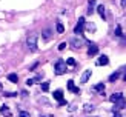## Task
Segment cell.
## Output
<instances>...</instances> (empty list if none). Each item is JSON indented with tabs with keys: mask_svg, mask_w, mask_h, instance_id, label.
I'll use <instances>...</instances> for the list:
<instances>
[{
	"mask_svg": "<svg viewBox=\"0 0 126 117\" xmlns=\"http://www.w3.org/2000/svg\"><path fill=\"white\" fill-rule=\"evenodd\" d=\"M68 89L75 92V94H79V92H80V88H75V86H74V80H69V82H68Z\"/></svg>",
	"mask_w": 126,
	"mask_h": 117,
	"instance_id": "cell-7",
	"label": "cell"
},
{
	"mask_svg": "<svg viewBox=\"0 0 126 117\" xmlns=\"http://www.w3.org/2000/svg\"><path fill=\"white\" fill-rule=\"evenodd\" d=\"M122 99H123V94H122V92H114V94L109 97V100H111L112 103H117L118 100H122Z\"/></svg>",
	"mask_w": 126,
	"mask_h": 117,
	"instance_id": "cell-5",
	"label": "cell"
},
{
	"mask_svg": "<svg viewBox=\"0 0 126 117\" xmlns=\"http://www.w3.org/2000/svg\"><path fill=\"white\" fill-rule=\"evenodd\" d=\"M5 96H6V97H14V96H17V94H14V92H5Z\"/></svg>",
	"mask_w": 126,
	"mask_h": 117,
	"instance_id": "cell-24",
	"label": "cell"
},
{
	"mask_svg": "<svg viewBox=\"0 0 126 117\" xmlns=\"http://www.w3.org/2000/svg\"><path fill=\"white\" fill-rule=\"evenodd\" d=\"M54 69H55V74H57V76H62V74H65V72L68 71L66 62H65V60H57V62H55Z\"/></svg>",
	"mask_w": 126,
	"mask_h": 117,
	"instance_id": "cell-1",
	"label": "cell"
},
{
	"mask_svg": "<svg viewBox=\"0 0 126 117\" xmlns=\"http://www.w3.org/2000/svg\"><path fill=\"white\" fill-rule=\"evenodd\" d=\"M18 117H29V113H26V111H20V113H18Z\"/></svg>",
	"mask_w": 126,
	"mask_h": 117,
	"instance_id": "cell-21",
	"label": "cell"
},
{
	"mask_svg": "<svg viewBox=\"0 0 126 117\" xmlns=\"http://www.w3.org/2000/svg\"><path fill=\"white\" fill-rule=\"evenodd\" d=\"M42 91H43V92L49 91V82H43V83H42Z\"/></svg>",
	"mask_w": 126,
	"mask_h": 117,
	"instance_id": "cell-18",
	"label": "cell"
},
{
	"mask_svg": "<svg viewBox=\"0 0 126 117\" xmlns=\"http://www.w3.org/2000/svg\"><path fill=\"white\" fill-rule=\"evenodd\" d=\"M83 26H85V25H80V23H77V25H75V28H74V34H77V35L83 34Z\"/></svg>",
	"mask_w": 126,
	"mask_h": 117,
	"instance_id": "cell-10",
	"label": "cell"
},
{
	"mask_svg": "<svg viewBox=\"0 0 126 117\" xmlns=\"http://www.w3.org/2000/svg\"><path fill=\"white\" fill-rule=\"evenodd\" d=\"M92 76V72L89 71V69H88V71H85L83 74H81V79H80V83H86L88 82V80H89V77Z\"/></svg>",
	"mask_w": 126,
	"mask_h": 117,
	"instance_id": "cell-6",
	"label": "cell"
},
{
	"mask_svg": "<svg viewBox=\"0 0 126 117\" xmlns=\"http://www.w3.org/2000/svg\"><path fill=\"white\" fill-rule=\"evenodd\" d=\"M66 65H69V66H74L75 65V60L71 57V59H66Z\"/></svg>",
	"mask_w": 126,
	"mask_h": 117,
	"instance_id": "cell-20",
	"label": "cell"
},
{
	"mask_svg": "<svg viewBox=\"0 0 126 117\" xmlns=\"http://www.w3.org/2000/svg\"><path fill=\"white\" fill-rule=\"evenodd\" d=\"M43 35H45V39H49V31H45V34H43Z\"/></svg>",
	"mask_w": 126,
	"mask_h": 117,
	"instance_id": "cell-26",
	"label": "cell"
},
{
	"mask_svg": "<svg viewBox=\"0 0 126 117\" xmlns=\"http://www.w3.org/2000/svg\"><path fill=\"white\" fill-rule=\"evenodd\" d=\"M109 63V59H108V55H100L98 60H97V65L98 66H106Z\"/></svg>",
	"mask_w": 126,
	"mask_h": 117,
	"instance_id": "cell-4",
	"label": "cell"
},
{
	"mask_svg": "<svg viewBox=\"0 0 126 117\" xmlns=\"http://www.w3.org/2000/svg\"><path fill=\"white\" fill-rule=\"evenodd\" d=\"M94 6H95V0H89V8H88V14H92L94 11Z\"/></svg>",
	"mask_w": 126,
	"mask_h": 117,
	"instance_id": "cell-13",
	"label": "cell"
},
{
	"mask_svg": "<svg viewBox=\"0 0 126 117\" xmlns=\"http://www.w3.org/2000/svg\"><path fill=\"white\" fill-rule=\"evenodd\" d=\"M98 52V46L97 45H91L89 48H88V54H89V55H95Z\"/></svg>",
	"mask_w": 126,
	"mask_h": 117,
	"instance_id": "cell-9",
	"label": "cell"
},
{
	"mask_svg": "<svg viewBox=\"0 0 126 117\" xmlns=\"http://www.w3.org/2000/svg\"><path fill=\"white\" fill-rule=\"evenodd\" d=\"M115 35L117 37H122L123 34H122V28H120V25H117V28H115Z\"/></svg>",
	"mask_w": 126,
	"mask_h": 117,
	"instance_id": "cell-19",
	"label": "cell"
},
{
	"mask_svg": "<svg viewBox=\"0 0 126 117\" xmlns=\"http://www.w3.org/2000/svg\"><path fill=\"white\" fill-rule=\"evenodd\" d=\"M55 29H57V33H59V34H62L63 31H65V26H63L62 23H57V25H55Z\"/></svg>",
	"mask_w": 126,
	"mask_h": 117,
	"instance_id": "cell-17",
	"label": "cell"
},
{
	"mask_svg": "<svg viewBox=\"0 0 126 117\" xmlns=\"http://www.w3.org/2000/svg\"><path fill=\"white\" fill-rule=\"evenodd\" d=\"M26 45H28V48L31 49V51H37V35L35 34H32V35L28 37Z\"/></svg>",
	"mask_w": 126,
	"mask_h": 117,
	"instance_id": "cell-2",
	"label": "cell"
},
{
	"mask_svg": "<svg viewBox=\"0 0 126 117\" xmlns=\"http://www.w3.org/2000/svg\"><path fill=\"white\" fill-rule=\"evenodd\" d=\"M92 109H94L92 105H89V103H86V105H85V111H92Z\"/></svg>",
	"mask_w": 126,
	"mask_h": 117,
	"instance_id": "cell-22",
	"label": "cell"
},
{
	"mask_svg": "<svg viewBox=\"0 0 126 117\" xmlns=\"http://www.w3.org/2000/svg\"><path fill=\"white\" fill-rule=\"evenodd\" d=\"M83 40H81V39H77V37H75V39H72L71 40V46L74 48V49H80L81 46H83Z\"/></svg>",
	"mask_w": 126,
	"mask_h": 117,
	"instance_id": "cell-3",
	"label": "cell"
},
{
	"mask_svg": "<svg viewBox=\"0 0 126 117\" xmlns=\"http://www.w3.org/2000/svg\"><path fill=\"white\" fill-rule=\"evenodd\" d=\"M123 80H125V82H126V74H125V76H123Z\"/></svg>",
	"mask_w": 126,
	"mask_h": 117,
	"instance_id": "cell-29",
	"label": "cell"
},
{
	"mask_svg": "<svg viewBox=\"0 0 126 117\" xmlns=\"http://www.w3.org/2000/svg\"><path fill=\"white\" fill-rule=\"evenodd\" d=\"M94 91H97V92H105V83H97L95 86H94Z\"/></svg>",
	"mask_w": 126,
	"mask_h": 117,
	"instance_id": "cell-12",
	"label": "cell"
},
{
	"mask_svg": "<svg viewBox=\"0 0 126 117\" xmlns=\"http://www.w3.org/2000/svg\"><path fill=\"white\" fill-rule=\"evenodd\" d=\"M118 77H120V72H114V74H111V76H109V82H115Z\"/></svg>",
	"mask_w": 126,
	"mask_h": 117,
	"instance_id": "cell-16",
	"label": "cell"
},
{
	"mask_svg": "<svg viewBox=\"0 0 126 117\" xmlns=\"http://www.w3.org/2000/svg\"><path fill=\"white\" fill-rule=\"evenodd\" d=\"M122 6H123V8H126V0H122Z\"/></svg>",
	"mask_w": 126,
	"mask_h": 117,
	"instance_id": "cell-28",
	"label": "cell"
},
{
	"mask_svg": "<svg viewBox=\"0 0 126 117\" xmlns=\"http://www.w3.org/2000/svg\"><path fill=\"white\" fill-rule=\"evenodd\" d=\"M114 117H123V116L118 113V111H114Z\"/></svg>",
	"mask_w": 126,
	"mask_h": 117,
	"instance_id": "cell-25",
	"label": "cell"
},
{
	"mask_svg": "<svg viewBox=\"0 0 126 117\" xmlns=\"http://www.w3.org/2000/svg\"><path fill=\"white\" fill-rule=\"evenodd\" d=\"M0 113L3 114V117H11V111H9V108L6 106V105H3V106L0 108Z\"/></svg>",
	"mask_w": 126,
	"mask_h": 117,
	"instance_id": "cell-8",
	"label": "cell"
},
{
	"mask_svg": "<svg viewBox=\"0 0 126 117\" xmlns=\"http://www.w3.org/2000/svg\"><path fill=\"white\" fill-rule=\"evenodd\" d=\"M65 48H66V43H60V45H59V49H60V51H63Z\"/></svg>",
	"mask_w": 126,
	"mask_h": 117,
	"instance_id": "cell-23",
	"label": "cell"
},
{
	"mask_svg": "<svg viewBox=\"0 0 126 117\" xmlns=\"http://www.w3.org/2000/svg\"><path fill=\"white\" fill-rule=\"evenodd\" d=\"M8 80H9V82L17 83L18 82V76H17V74H8Z\"/></svg>",
	"mask_w": 126,
	"mask_h": 117,
	"instance_id": "cell-15",
	"label": "cell"
},
{
	"mask_svg": "<svg viewBox=\"0 0 126 117\" xmlns=\"http://www.w3.org/2000/svg\"><path fill=\"white\" fill-rule=\"evenodd\" d=\"M97 12L100 14V17H102V18H105V6L103 5H98L97 6Z\"/></svg>",
	"mask_w": 126,
	"mask_h": 117,
	"instance_id": "cell-14",
	"label": "cell"
},
{
	"mask_svg": "<svg viewBox=\"0 0 126 117\" xmlns=\"http://www.w3.org/2000/svg\"><path fill=\"white\" fill-rule=\"evenodd\" d=\"M63 105H66V102H65V100H60V102H59V106H63Z\"/></svg>",
	"mask_w": 126,
	"mask_h": 117,
	"instance_id": "cell-27",
	"label": "cell"
},
{
	"mask_svg": "<svg viewBox=\"0 0 126 117\" xmlns=\"http://www.w3.org/2000/svg\"><path fill=\"white\" fill-rule=\"evenodd\" d=\"M54 99L55 100H63V91L62 89H57V91H54Z\"/></svg>",
	"mask_w": 126,
	"mask_h": 117,
	"instance_id": "cell-11",
	"label": "cell"
}]
</instances>
